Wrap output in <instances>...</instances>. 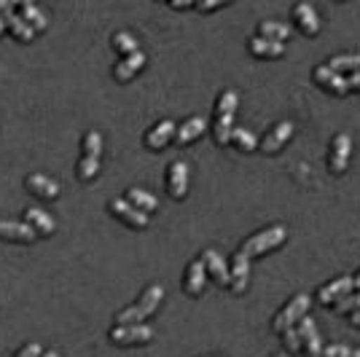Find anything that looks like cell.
<instances>
[{
  "label": "cell",
  "mask_w": 360,
  "mask_h": 357,
  "mask_svg": "<svg viewBox=\"0 0 360 357\" xmlns=\"http://www.w3.org/2000/svg\"><path fill=\"white\" fill-rule=\"evenodd\" d=\"M165 298V287L162 285H150L146 287V293L140 296L135 306H129V309H124V312L116 314V323L119 325H140L148 314H153L159 309V301Z\"/></svg>",
  "instance_id": "1"
},
{
  "label": "cell",
  "mask_w": 360,
  "mask_h": 357,
  "mask_svg": "<svg viewBox=\"0 0 360 357\" xmlns=\"http://www.w3.org/2000/svg\"><path fill=\"white\" fill-rule=\"evenodd\" d=\"M288 237L285 226H271V228H264V231H258L253 237H248V242L242 245V253L248 255H261L271 250V247H277V245H283Z\"/></svg>",
  "instance_id": "2"
},
{
  "label": "cell",
  "mask_w": 360,
  "mask_h": 357,
  "mask_svg": "<svg viewBox=\"0 0 360 357\" xmlns=\"http://www.w3.org/2000/svg\"><path fill=\"white\" fill-rule=\"evenodd\" d=\"M110 342L116 346H135V344H148L153 339V327L148 325H116L110 327Z\"/></svg>",
  "instance_id": "3"
},
{
  "label": "cell",
  "mask_w": 360,
  "mask_h": 357,
  "mask_svg": "<svg viewBox=\"0 0 360 357\" xmlns=\"http://www.w3.org/2000/svg\"><path fill=\"white\" fill-rule=\"evenodd\" d=\"M307 309H309V296H307V293H299L293 301H288V306L283 309V312L274 317L271 327H274L277 333H283V330H288L293 323H299L301 317L307 314Z\"/></svg>",
  "instance_id": "4"
},
{
  "label": "cell",
  "mask_w": 360,
  "mask_h": 357,
  "mask_svg": "<svg viewBox=\"0 0 360 357\" xmlns=\"http://www.w3.org/2000/svg\"><path fill=\"white\" fill-rule=\"evenodd\" d=\"M299 342H301V349L307 352V357H323V339H320V333H317L315 327V320L312 317H301L299 320Z\"/></svg>",
  "instance_id": "5"
},
{
  "label": "cell",
  "mask_w": 360,
  "mask_h": 357,
  "mask_svg": "<svg viewBox=\"0 0 360 357\" xmlns=\"http://www.w3.org/2000/svg\"><path fill=\"white\" fill-rule=\"evenodd\" d=\"M108 209L119 218L121 223L129 226V228H146V226H148V215L140 212L137 207H132L127 199H110V202H108Z\"/></svg>",
  "instance_id": "6"
},
{
  "label": "cell",
  "mask_w": 360,
  "mask_h": 357,
  "mask_svg": "<svg viewBox=\"0 0 360 357\" xmlns=\"http://www.w3.org/2000/svg\"><path fill=\"white\" fill-rule=\"evenodd\" d=\"M167 188H169L172 199H183L186 191H188V164L183 162V159L169 164V169H167Z\"/></svg>",
  "instance_id": "7"
},
{
  "label": "cell",
  "mask_w": 360,
  "mask_h": 357,
  "mask_svg": "<svg viewBox=\"0 0 360 357\" xmlns=\"http://www.w3.org/2000/svg\"><path fill=\"white\" fill-rule=\"evenodd\" d=\"M349 150H352V140L347 134H336L333 145H330V156H328V167L333 175H342L345 172L347 162H349Z\"/></svg>",
  "instance_id": "8"
},
{
  "label": "cell",
  "mask_w": 360,
  "mask_h": 357,
  "mask_svg": "<svg viewBox=\"0 0 360 357\" xmlns=\"http://www.w3.org/2000/svg\"><path fill=\"white\" fill-rule=\"evenodd\" d=\"M25 223L30 226L32 231L38 234V237H51L54 231H57V223H54V218L41 207H27L25 209Z\"/></svg>",
  "instance_id": "9"
},
{
  "label": "cell",
  "mask_w": 360,
  "mask_h": 357,
  "mask_svg": "<svg viewBox=\"0 0 360 357\" xmlns=\"http://www.w3.org/2000/svg\"><path fill=\"white\" fill-rule=\"evenodd\" d=\"M0 239H6V242H19V245H30V242L38 239V234H35L27 223H19V221H0Z\"/></svg>",
  "instance_id": "10"
},
{
  "label": "cell",
  "mask_w": 360,
  "mask_h": 357,
  "mask_svg": "<svg viewBox=\"0 0 360 357\" xmlns=\"http://www.w3.org/2000/svg\"><path fill=\"white\" fill-rule=\"evenodd\" d=\"M25 188H27L30 194L41 196V199H57V196H60V183L46 178V175H38V172L25 178Z\"/></svg>",
  "instance_id": "11"
},
{
  "label": "cell",
  "mask_w": 360,
  "mask_h": 357,
  "mask_svg": "<svg viewBox=\"0 0 360 357\" xmlns=\"http://www.w3.org/2000/svg\"><path fill=\"white\" fill-rule=\"evenodd\" d=\"M175 124L169 119H165V121H159V124H153L148 129V134H146V145H148L150 150H162L175 137Z\"/></svg>",
  "instance_id": "12"
},
{
  "label": "cell",
  "mask_w": 360,
  "mask_h": 357,
  "mask_svg": "<svg viewBox=\"0 0 360 357\" xmlns=\"http://www.w3.org/2000/svg\"><path fill=\"white\" fill-rule=\"evenodd\" d=\"M229 271H231V283H229L231 290H234V293H242V290L248 287V280H250V258L240 250V253L231 258V268H229Z\"/></svg>",
  "instance_id": "13"
},
{
  "label": "cell",
  "mask_w": 360,
  "mask_h": 357,
  "mask_svg": "<svg viewBox=\"0 0 360 357\" xmlns=\"http://www.w3.org/2000/svg\"><path fill=\"white\" fill-rule=\"evenodd\" d=\"M290 134H293V124H290V121H280V124L261 140V150H264V153H277V150L290 140Z\"/></svg>",
  "instance_id": "14"
},
{
  "label": "cell",
  "mask_w": 360,
  "mask_h": 357,
  "mask_svg": "<svg viewBox=\"0 0 360 357\" xmlns=\"http://www.w3.org/2000/svg\"><path fill=\"white\" fill-rule=\"evenodd\" d=\"M315 81L323 86V89L333 91V94H347V78H342V73H336V70H330L328 65H320V67H315Z\"/></svg>",
  "instance_id": "15"
},
{
  "label": "cell",
  "mask_w": 360,
  "mask_h": 357,
  "mask_svg": "<svg viewBox=\"0 0 360 357\" xmlns=\"http://www.w3.org/2000/svg\"><path fill=\"white\" fill-rule=\"evenodd\" d=\"M205 277H207V266H205V261H202V255L188 264L186 268V293L188 296H199L202 290H205Z\"/></svg>",
  "instance_id": "16"
},
{
  "label": "cell",
  "mask_w": 360,
  "mask_h": 357,
  "mask_svg": "<svg viewBox=\"0 0 360 357\" xmlns=\"http://www.w3.org/2000/svg\"><path fill=\"white\" fill-rule=\"evenodd\" d=\"M202 261H205V266H207V271H210L212 280L218 285L231 283V271H229L224 255L218 253V250H205V253H202Z\"/></svg>",
  "instance_id": "17"
},
{
  "label": "cell",
  "mask_w": 360,
  "mask_h": 357,
  "mask_svg": "<svg viewBox=\"0 0 360 357\" xmlns=\"http://www.w3.org/2000/svg\"><path fill=\"white\" fill-rule=\"evenodd\" d=\"M352 277H336V280H330L328 285H323L320 290H317V301L320 304H330V301H339L342 296H347L349 290H352Z\"/></svg>",
  "instance_id": "18"
},
{
  "label": "cell",
  "mask_w": 360,
  "mask_h": 357,
  "mask_svg": "<svg viewBox=\"0 0 360 357\" xmlns=\"http://www.w3.org/2000/svg\"><path fill=\"white\" fill-rule=\"evenodd\" d=\"M143 65H146V54H143V51L129 54V57H124V60L113 67V78H116V81H129L132 75H137L143 70Z\"/></svg>",
  "instance_id": "19"
},
{
  "label": "cell",
  "mask_w": 360,
  "mask_h": 357,
  "mask_svg": "<svg viewBox=\"0 0 360 357\" xmlns=\"http://www.w3.org/2000/svg\"><path fill=\"white\" fill-rule=\"evenodd\" d=\"M16 11H19V16L30 25L35 32H44L46 27H49V19H46V14L35 6V3H30V0H25V3H19L16 6Z\"/></svg>",
  "instance_id": "20"
},
{
  "label": "cell",
  "mask_w": 360,
  "mask_h": 357,
  "mask_svg": "<svg viewBox=\"0 0 360 357\" xmlns=\"http://www.w3.org/2000/svg\"><path fill=\"white\" fill-rule=\"evenodd\" d=\"M205 129H207V121L202 119V116H194V119L183 121L180 129H175V143H178V145H186V143L196 140Z\"/></svg>",
  "instance_id": "21"
},
{
  "label": "cell",
  "mask_w": 360,
  "mask_h": 357,
  "mask_svg": "<svg viewBox=\"0 0 360 357\" xmlns=\"http://www.w3.org/2000/svg\"><path fill=\"white\" fill-rule=\"evenodd\" d=\"M248 46H250V51H253L255 57H280V54L285 51V44H280V41H269V38H261V35L250 38Z\"/></svg>",
  "instance_id": "22"
},
{
  "label": "cell",
  "mask_w": 360,
  "mask_h": 357,
  "mask_svg": "<svg viewBox=\"0 0 360 357\" xmlns=\"http://www.w3.org/2000/svg\"><path fill=\"white\" fill-rule=\"evenodd\" d=\"M127 202L132 205V207H137L140 212H153V209L159 207V202H156V196L153 194H148L146 188H137V186H132L129 191H127Z\"/></svg>",
  "instance_id": "23"
},
{
  "label": "cell",
  "mask_w": 360,
  "mask_h": 357,
  "mask_svg": "<svg viewBox=\"0 0 360 357\" xmlns=\"http://www.w3.org/2000/svg\"><path fill=\"white\" fill-rule=\"evenodd\" d=\"M296 22H299V27L307 35H315L320 30V19H317V11L309 6V3H299L296 6Z\"/></svg>",
  "instance_id": "24"
},
{
  "label": "cell",
  "mask_w": 360,
  "mask_h": 357,
  "mask_svg": "<svg viewBox=\"0 0 360 357\" xmlns=\"http://www.w3.org/2000/svg\"><path fill=\"white\" fill-rule=\"evenodd\" d=\"M258 35L283 44V41L290 38V27H288L285 22H261V25H258Z\"/></svg>",
  "instance_id": "25"
},
{
  "label": "cell",
  "mask_w": 360,
  "mask_h": 357,
  "mask_svg": "<svg viewBox=\"0 0 360 357\" xmlns=\"http://www.w3.org/2000/svg\"><path fill=\"white\" fill-rule=\"evenodd\" d=\"M6 25H8V30L14 32L16 41H25V44H30L32 38H35V30H32L30 25L22 19L19 14H11L8 19H6Z\"/></svg>",
  "instance_id": "26"
},
{
  "label": "cell",
  "mask_w": 360,
  "mask_h": 357,
  "mask_svg": "<svg viewBox=\"0 0 360 357\" xmlns=\"http://www.w3.org/2000/svg\"><path fill=\"white\" fill-rule=\"evenodd\" d=\"M231 132H234V116H218L215 126H212V137L218 145H226L231 140Z\"/></svg>",
  "instance_id": "27"
},
{
  "label": "cell",
  "mask_w": 360,
  "mask_h": 357,
  "mask_svg": "<svg viewBox=\"0 0 360 357\" xmlns=\"http://www.w3.org/2000/svg\"><path fill=\"white\" fill-rule=\"evenodd\" d=\"M113 48H116L119 54H124V57H129V54H137V51H140V48H137V38L127 30H121L113 35Z\"/></svg>",
  "instance_id": "28"
},
{
  "label": "cell",
  "mask_w": 360,
  "mask_h": 357,
  "mask_svg": "<svg viewBox=\"0 0 360 357\" xmlns=\"http://www.w3.org/2000/svg\"><path fill=\"white\" fill-rule=\"evenodd\" d=\"M97 172H100V159H89V156H81V159H78V167H75L78 180L89 183V180L97 178Z\"/></svg>",
  "instance_id": "29"
},
{
  "label": "cell",
  "mask_w": 360,
  "mask_h": 357,
  "mask_svg": "<svg viewBox=\"0 0 360 357\" xmlns=\"http://www.w3.org/2000/svg\"><path fill=\"white\" fill-rule=\"evenodd\" d=\"M330 70L342 73V70H352V73H360V54H342V57H333L328 62Z\"/></svg>",
  "instance_id": "30"
},
{
  "label": "cell",
  "mask_w": 360,
  "mask_h": 357,
  "mask_svg": "<svg viewBox=\"0 0 360 357\" xmlns=\"http://www.w3.org/2000/svg\"><path fill=\"white\" fill-rule=\"evenodd\" d=\"M237 91L234 89H226L221 97H218V103H215V113L218 116H234V108H237Z\"/></svg>",
  "instance_id": "31"
},
{
  "label": "cell",
  "mask_w": 360,
  "mask_h": 357,
  "mask_svg": "<svg viewBox=\"0 0 360 357\" xmlns=\"http://www.w3.org/2000/svg\"><path fill=\"white\" fill-rule=\"evenodd\" d=\"M100 150H103V137H100L97 129H89V132L84 134V156L100 159Z\"/></svg>",
  "instance_id": "32"
},
{
  "label": "cell",
  "mask_w": 360,
  "mask_h": 357,
  "mask_svg": "<svg viewBox=\"0 0 360 357\" xmlns=\"http://www.w3.org/2000/svg\"><path fill=\"white\" fill-rule=\"evenodd\" d=\"M231 143L240 150H253L255 148V134L250 129H234L231 132Z\"/></svg>",
  "instance_id": "33"
},
{
  "label": "cell",
  "mask_w": 360,
  "mask_h": 357,
  "mask_svg": "<svg viewBox=\"0 0 360 357\" xmlns=\"http://www.w3.org/2000/svg\"><path fill=\"white\" fill-rule=\"evenodd\" d=\"M336 312H342V314H355L360 312V293H355V296H342L339 301H336Z\"/></svg>",
  "instance_id": "34"
},
{
  "label": "cell",
  "mask_w": 360,
  "mask_h": 357,
  "mask_svg": "<svg viewBox=\"0 0 360 357\" xmlns=\"http://www.w3.org/2000/svg\"><path fill=\"white\" fill-rule=\"evenodd\" d=\"M352 349L347 344H330V346H323V357H349Z\"/></svg>",
  "instance_id": "35"
},
{
  "label": "cell",
  "mask_w": 360,
  "mask_h": 357,
  "mask_svg": "<svg viewBox=\"0 0 360 357\" xmlns=\"http://www.w3.org/2000/svg\"><path fill=\"white\" fill-rule=\"evenodd\" d=\"M283 342H285L288 352H301L299 333H296V330H293V327H288V330H283Z\"/></svg>",
  "instance_id": "36"
},
{
  "label": "cell",
  "mask_w": 360,
  "mask_h": 357,
  "mask_svg": "<svg viewBox=\"0 0 360 357\" xmlns=\"http://www.w3.org/2000/svg\"><path fill=\"white\" fill-rule=\"evenodd\" d=\"M44 352H41V344H35V342H30V344H25L22 349H19V355L16 357H41Z\"/></svg>",
  "instance_id": "37"
},
{
  "label": "cell",
  "mask_w": 360,
  "mask_h": 357,
  "mask_svg": "<svg viewBox=\"0 0 360 357\" xmlns=\"http://www.w3.org/2000/svg\"><path fill=\"white\" fill-rule=\"evenodd\" d=\"M221 6H224V0H205V3H196L199 11H215V8H221Z\"/></svg>",
  "instance_id": "38"
},
{
  "label": "cell",
  "mask_w": 360,
  "mask_h": 357,
  "mask_svg": "<svg viewBox=\"0 0 360 357\" xmlns=\"http://www.w3.org/2000/svg\"><path fill=\"white\" fill-rule=\"evenodd\" d=\"M0 14H3V19H8L11 14H16V6L11 0H0Z\"/></svg>",
  "instance_id": "39"
},
{
  "label": "cell",
  "mask_w": 360,
  "mask_h": 357,
  "mask_svg": "<svg viewBox=\"0 0 360 357\" xmlns=\"http://www.w3.org/2000/svg\"><path fill=\"white\" fill-rule=\"evenodd\" d=\"M347 89H358L360 91V73H352L347 78Z\"/></svg>",
  "instance_id": "40"
},
{
  "label": "cell",
  "mask_w": 360,
  "mask_h": 357,
  "mask_svg": "<svg viewBox=\"0 0 360 357\" xmlns=\"http://www.w3.org/2000/svg\"><path fill=\"white\" fill-rule=\"evenodd\" d=\"M169 6H172V8H191L194 3H191V0H172Z\"/></svg>",
  "instance_id": "41"
},
{
  "label": "cell",
  "mask_w": 360,
  "mask_h": 357,
  "mask_svg": "<svg viewBox=\"0 0 360 357\" xmlns=\"http://www.w3.org/2000/svg\"><path fill=\"white\" fill-rule=\"evenodd\" d=\"M352 325H360V312L352 314Z\"/></svg>",
  "instance_id": "42"
},
{
  "label": "cell",
  "mask_w": 360,
  "mask_h": 357,
  "mask_svg": "<svg viewBox=\"0 0 360 357\" xmlns=\"http://www.w3.org/2000/svg\"><path fill=\"white\" fill-rule=\"evenodd\" d=\"M6 27H8V25H6V19L0 16V35H3V30H6Z\"/></svg>",
  "instance_id": "43"
},
{
  "label": "cell",
  "mask_w": 360,
  "mask_h": 357,
  "mask_svg": "<svg viewBox=\"0 0 360 357\" xmlns=\"http://www.w3.org/2000/svg\"><path fill=\"white\" fill-rule=\"evenodd\" d=\"M41 357H60V355H57V352H44Z\"/></svg>",
  "instance_id": "44"
},
{
  "label": "cell",
  "mask_w": 360,
  "mask_h": 357,
  "mask_svg": "<svg viewBox=\"0 0 360 357\" xmlns=\"http://www.w3.org/2000/svg\"><path fill=\"white\" fill-rule=\"evenodd\" d=\"M352 283H355V287H360V274L355 277V280H352Z\"/></svg>",
  "instance_id": "45"
},
{
  "label": "cell",
  "mask_w": 360,
  "mask_h": 357,
  "mask_svg": "<svg viewBox=\"0 0 360 357\" xmlns=\"http://www.w3.org/2000/svg\"><path fill=\"white\" fill-rule=\"evenodd\" d=\"M349 357H360V349H352V355Z\"/></svg>",
  "instance_id": "46"
},
{
  "label": "cell",
  "mask_w": 360,
  "mask_h": 357,
  "mask_svg": "<svg viewBox=\"0 0 360 357\" xmlns=\"http://www.w3.org/2000/svg\"><path fill=\"white\" fill-rule=\"evenodd\" d=\"M274 357H285V355H274Z\"/></svg>",
  "instance_id": "47"
},
{
  "label": "cell",
  "mask_w": 360,
  "mask_h": 357,
  "mask_svg": "<svg viewBox=\"0 0 360 357\" xmlns=\"http://www.w3.org/2000/svg\"><path fill=\"white\" fill-rule=\"evenodd\" d=\"M0 357H3V355H0Z\"/></svg>",
  "instance_id": "48"
}]
</instances>
